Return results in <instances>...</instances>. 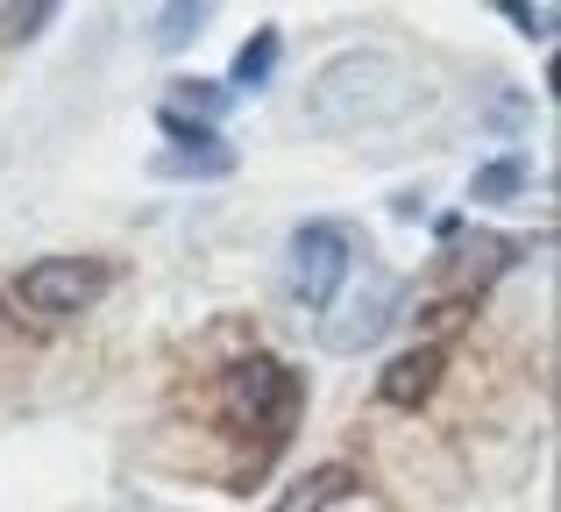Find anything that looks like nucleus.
Here are the masks:
<instances>
[{
  "mask_svg": "<svg viewBox=\"0 0 561 512\" xmlns=\"http://www.w3.org/2000/svg\"><path fill=\"white\" fill-rule=\"evenodd\" d=\"M405 107H412L405 65L383 50H342L306 86V128H320V136H356V128H377Z\"/></svg>",
  "mask_w": 561,
  "mask_h": 512,
  "instance_id": "nucleus-1",
  "label": "nucleus"
},
{
  "mask_svg": "<svg viewBox=\"0 0 561 512\" xmlns=\"http://www.w3.org/2000/svg\"><path fill=\"white\" fill-rule=\"evenodd\" d=\"M348 271H356V242H348V228H334V221H306L299 236H291V250H285V277H291V299H299L306 314H328V306L342 299Z\"/></svg>",
  "mask_w": 561,
  "mask_h": 512,
  "instance_id": "nucleus-2",
  "label": "nucleus"
},
{
  "mask_svg": "<svg viewBox=\"0 0 561 512\" xmlns=\"http://www.w3.org/2000/svg\"><path fill=\"white\" fill-rule=\"evenodd\" d=\"M220 413H228V428L285 434V420L299 413V377H291L277 356H242V363H228V377H220Z\"/></svg>",
  "mask_w": 561,
  "mask_h": 512,
  "instance_id": "nucleus-3",
  "label": "nucleus"
},
{
  "mask_svg": "<svg viewBox=\"0 0 561 512\" xmlns=\"http://www.w3.org/2000/svg\"><path fill=\"white\" fill-rule=\"evenodd\" d=\"M398 299H405V285H398L391 271H370L363 292H348V299H334L328 314H320V349H328V356H363L398 320Z\"/></svg>",
  "mask_w": 561,
  "mask_h": 512,
  "instance_id": "nucleus-4",
  "label": "nucleus"
},
{
  "mask_svg": "<svg viewBox=\"0 0 561 512\" xmlns=\"http://www.w3.org/2000/svg\"><path fill=\"white\" fill-rule=\"evenodd\" d=\"M14 292H22L28 314L71 320V314H85V306L107 292V263H100V257H36Z\"/></svg>",
  "mask_w": 561,
  "mask_h": 512,
  "instance_id": "nucleus-5",
  "label": "nucleus"
},
{
  "mask_svg": "<svg viewBox=\"0 0 561 512\" xmlns=\"http://www.w3.org/2000/svg\"><path fill=\"white\" fill-rule=\"evenodd\" d=\"M440 371H448L440 342H420V349H405L398 363H383V377H377V399H383V406H398V413H412V406H426V399H434Z\"/></svg>",
  "mask_w": 561,
  "mask_h": 512,
  "instance_id": "nucleus-6",
  "label": "nucleus"
},
{
  "mask_svg": "<svg viewBox=\"0 0 561 512\" xmlns=\"http://www.w3.org/2000/svg\"><path fill=\"white\" fill-rule=\"evenodd\" d=\"M228 171H234V150H228V143H171V150H157L150 157V179H192V185H199V179H228Z\"/></svg>",
  "mask_w": 561,
  "mask_h": 512,
  "instance_id": "nucleus-7",
  "label": "nucleus"
},
{
  "mask_svg": "<svg viewBox=\"0 0 561 512\" xmlns=\"http://www.w3.org/2000/svg\"><path fill=\"white\" fill-rule=\"evenodd\" d=\"M348 491H356V470H342V463H320V470H306L299 485L277 499V512H334Z\"/></svg>",
  "mask_w": 561,
  "mask_h": 512,
  "instance_id": "nucleus-8",
  "label": "nucleus"
},
{
  "mask_svg": "<svg viewBox=\"0 0 561 512\" xmlns=\"http://www.w3.org/2000/svg\"><path fill=\"white\" fill-rule=\"evenodd\" d=\"M214 8H220V0H164V8H157V22H150V43H157L164 57H179L185 43L199 36L206 22H214Z\"/></svg>",
  "mask_w": 561,
  "mask_h": 512,
  "instance_id": "nucleus-9",
  "label": "nucleus"
},
{
  "mask_svg": "<svg viewBox=\"0 0 561 512\" xmlns=\"http://www.w3.org/2000/svg\"><path fill=\"white\" fill-rule=\"evenodd\" d=\"M277 50H285V43H277V29H256V36L234 50L228 93H263V86H271V71H277Z\"/></svg>",
  "mask_w": 561,
  "mask_h": 512,
  "instance_id": "nucleus-10",
  "label": "nucleus"
},
{
  "mask_svg": "<svg viewBox=\"0 0 561 512\" xmlns=\"http://www.w3.org/2000/svg\"><path fill=\"white\" fill-rule=\"evenodd\" d=\"M519 193H526V157H497V164H483L477 179H469V200H477V207H512Z\"/></svg>",
  "mask_w": 561,
  "mask_h": 512,
  "instance_id": "nucleus-11",
  "label": "nucleus"
},
{
  "mask_svg": "<svg viewBox=\"0 0 561 512\" xmlns=\"http://www.w3.org/2000/svg\"><path fill=\"white\" fill-rule=\"evenodd\" d=\"M228 86H214V79H179V100L171 107H185V114H199V122H214V114H228Z\"/></svg>",
  "mask_w": 561,
  "mask_h": 512,
  "instance_id": "nucleus-12",
  "label": "nucleus"
},
{
  "mask_svg": "<svg viewBox=\"0 0 561 512\" xmlns=\"http://www.w3.org/2000/svg\"><path fill=\"white\" fill-rule=\"evenodd\" d=\"M157 128H164L171 143H214V122H199V114H185V107H157Z\"/></svg>",
  "mask_w": 561,
  "mask_h": 512,
  "instance_id": "nucleus-13",
  "label": "nucleus"
},
{
  "mask_svg": "<svg viewBox=\"0 0 561 512\" xmlns=\"http://www.w3.org/2000/svg\"><path fill=\"white\" fill-rule=\"evenodd\" d=\"M497 8L519 22V36H534V43H548V36H554V14H548V8H534V0H497Z\"/></svg>",
  "mask_w": 561,
  "mask_h": 512,
  "instance_id": "nucleus-14",
  "label": "nucleus"
},
{
  "mask_svg": "<svg viewBox=\"0 0 561 512\" xmlns=\"http://www.w3.org/2000/svg\"><path fill=\"white\" fill-rule=\"evenodd\" d=\"M57 8H65V0H28V8H22V43H28V36H43Z\"/></svg>",
  "mask_w": 561,
  "mask_h": 512,
  "instance_id": "nucleus-15",
  "label": "nucleus"
},
{
  "mask_svg": "<svg viewBox=\"0 0 561 512\" xmlns=\"http://www.w3.org/2000/svg\"><path fill=\"white\" fill-rule=\"evenodd\" d=\"M22 36V0H0V43Z\"/></svg>",
  "mask_w": 561,
  "mask_h": 512,
  "instance_id": "nucleus-16",
  "label": "nucleus"
}]
</instances>
